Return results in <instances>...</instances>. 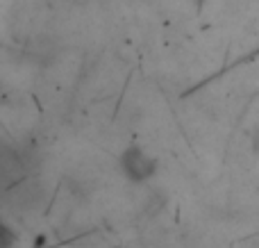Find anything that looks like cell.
Here are the masks:
<instances>
[{"instance_id": "1", "label": "cell", "mask_w": 259, "mask_h": 248, "mask_svg": "<svg viewBox=\"0 0 259 248\" xmlns=\"http://www.w3.org/2000/svg\"><path fill=\"white\" fill-rule=\"evenodd\" d=\"M25 178H30V169L23 153L9 146H0V191H9Z\"/></svg>"}, {"instance_id": "2", "label": "cell", "mask_w": 259, "mask_h": 248, "mask_svg": "<svg viewBox=\"0 0 259 248\" xmlns=\"http://www.w3.org/2000/svg\"><path fill=\"white\" fill-rule=\"evenodd\" d=\"M157 167H159L157 159L150 157L146 150L137 148V146H130L121 155V169L132 182H146L148 178L157 173Z\"/></svg>"}, {"instance_id": "3", "label": "cell", "mask_w": 259, "mask_h": 248, "mask_svg": "<svg viewBox=\"0 0 259 248\" xmlns=\"http://www.w3.org/2000/svg\"><path fill=\"white\" fill-rule=\"evenodd\" d=\"M7 194H9V198H12V203H16L21 210H32L41 198V187L36 180L25 178V180L18 182L16 187H12Z\"/></svg>"}, {"instance_id": "4", "label": "cell", "mask_w": 259, "mask_h": 248, "mask_svg": "<svg viewBox=\"0 0 259 248\" xmlns=\"http://www.w3.org/2000/svg\"><path fill=\"white\" fill-rule=\"evenodd\" d=\"M16 244V235L5 221H0V248H14Z\"/></svg>"}]
</instances>
